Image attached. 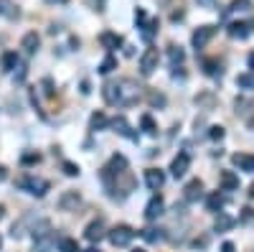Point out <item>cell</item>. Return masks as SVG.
<instances>
[{
  "label": "cell",
  "mask_w": 254,
  "mask_h": 252,
  "mask_svg": "<svg viewBox=\"0 0 254 252\" xmlns=\"http://www.w3.org/2000/svg\"><path fill=\"white\" fill-rule=\"evenodd\" d=\"M31 235H33V252H51V250H54L56 235H54V229H51V222H49V219L36 222L33 229H31Z\"/></svg>",
  "instance_id": "cell-1"
},
{
  "label": "cell",
  "mask_w": 254,
  "mask_h": 252,
  "mask_svg": "<svg viewBox=\"0 0 254 252\" xmlns=\"http://www.w3.org/2000/svg\"><path fill=\"white\" fill-rule=\"evenodd\" d=\"M15 183L23 188V191L33 194V196H46V191L51 188V183L46 178H38V176H20Z\"/></svg>",
  "instance_id": "cell-2"
},
{
  "label": "cell",
  "mask_w": 254,
  "mask_h": 252,
  "mask_svg": "<svg viewBox=\"0 0 254 252\" xmlns=\"http://www.w3.org/2000/svg\"><path fill=\"white\" fill-rule=\"evenodd\" d=\"M107 237H110V242L115 247H127V245L135 240V229L127 227V224H117V227H112L110 232H107Z\"/></svg>",
  "instance_id": "cell-3"
},
{
  "label": "cell",
  "mask_w": 254,
  "mask_h": 252,
  "mask_svg": "<svg viewBox=\"0 0 254 252\" xmlns=\"http://www.w3.org/2000/svg\"><path fill=\"white\" fill-rule=\"evenodd\" d=\"M158 61H160V54H158L155 46L145 49V54L140 56V74H142V77H150V74L158 69Z\"/></svg>",
  "instance_id": "cell-4"
},
{
  "label": "cell",
  "mask_w": 254,
  "mask_h": 252,
  "mask_svg": "<svg viewBox=\"0 0 254 252\" xmlns=\"http://www.w3.org/2000/svg\"><path fill=\"white\" fill-rule=\"evenodd\" d=\"M137 99H140V92L135 87V82L122 79L120 82V104H135Z\"/></svg>",
  "instance_id": "cell-5"
},
{
  "label": "cell",
  "mask_w": 254,
  "mask_h": 252,
  "mask_svg": "<svg viewBox=\"0 0 254 252\" xmlns=\"http://www.w3.org/2000/svg\"><path fill=\"white\" fill-rule=\"evenodd\" d=\"M214 33H216V26H201V28H196L193 31V36H190V41H193V46L196 49H203L211 38H214Z\"/></svg>",
  "instance_id": "cell-6"
},
{
  "label": "cell",
  "mask_w": 254,
  "mask_h": 252,
  "mask_svg": "<svg viewBox=\"0 0 254 252\" xmlns=\"http://www.w3.org/2000/svg\"><path fill=\"white\" fill-rule=\"evenodd\" d=\"M163 209H165L163 196H153L150 201H147V206H145V219H147V222H155V219L163 214Z\"/></svg>",
  "instance_id": "cell-7"
},
{
  "label": "cell",
  "mask_w": 254,
  "mask_h": 252,
  "mask_svg": "<svg viewBox=\"0 0 254 252\" xmlns=\"http://www.w3.org/2000/svg\"><path fill=\"white\" fill-rule=\"evenodd\" d=\"M188 166H190V156H188V153H178V156L173 158V163H171V173H173V178L186 176Z\"/></svg>",
  "instance_id": "cell-8"
},
{
  "label": "cell",
  "mask_w": 254,
  "mask_h": 252,
  "mask_svg": "<svg viewBox=\"0 0 254 252\" xmlns=\"http://www.w3.org/2000/svg\"><path fill=\"white\" fill-rule=\"evenodd\" d=\"M145 183H147V188L158 191V188L165 183V173L160 171V168H147V171H145Z\"/></svg>",
  "instance_id": "cell-9"
},
{
  "label": "cell",
  "mask_w": 254,
  "mask_h": 252,
  "mask_svg": "<svg viewBox=\"0 0 254 252\" xmlns=\"http://www.w3.org/2000/svg\"><path fill=\"white\" fill-rule=\"evenodd\" d=\"M183 196H186V201H198V199L203 196V183H201L198 178L188 181L186 188H183Z\"/></svg>",
  "instance_id": "cell-10"
},
{
  "label": "cell",
  "mask_w": 254,
  "mask_h": 252,
  "mask_svg": "<svg viewBox=\"0 0 254 252\" xmlns=\"http://www.w3.org/2000/svg\"><path fill=\"white\" fill-rule=\"evenodd\" d=\"M79 204H81L79 191H64L61 199H59V209H64V212H71V209H76Z\"/></svg>",
  "instance_id": "cell-11"
},
{
  "label": "cell",
  "mask_w": 254,
  "mask_h": 252,
  "mask_svg": "<svg viewBox=\"0 0 254 252\" xmlns=\"http://www.w3.org/2000/svg\"><path fill=\"white\" fill-rule=\"evenodd\" d=\"M231 163H234L239 171L254 173V156H249V153H234L231 156Z\"/></svg>",
  "instance_id": "cell-12"
},
{
  "label": "cell",
  "mask_w": 254,
  "mask_h": 252,
  "mask_svg": "<svg viewBox=\"0 0 254 252\" xmlns=\"http://www.w3.org/2000/svg\"><path fill=\"white\" fill-rule=\"evenodd\" d=\"M110 125H112V128H115V133H120L122 138H130V140H137V133H132V128H130V122H127V120H125L122 115H120V117H115V120H112Z\"/></svg>",
  "instance_id": "cell-13"
},
{
  "label": "cell",
  "mask_w": 254,
  "mask_h": 252,
  "mask_svg": "<svg viewBox=\"0 0 254 252\" xmlns=\"http://www.w3.org/2000/svg\"><path fill=\"white\" fill-rule=\"evenodd\" d=\"M102 97L107 99V104H120V82H107L104 84Z\"/></svg>",
  "instance_id": "cell-14"
},
{
  "label": "cell",
  "mask_w": 254,
  "mask_h": 252,
  "mask_svg": "<svg viewBox=\"0 0 254 252\" xmlns=\"http://www.w3.org/2000/svg\"><path fill=\"white\" fill-rule=\"evenodd\" d=\"M104 235H107V232H104V222L102 219H97V222H92L87 229H84V237H87L89 242H99Z\"/></svg>",
  "instance_id": "cell-15"
},
{
  "label": "cell",
  "mask_w": 254,
  "mask_h": 252,
  "mask_svg": "<svg viewBox=\"0 0 254 252\" xmlns=\"http://www.w3.org/2000/svg\"><path fill=\"white\" fill-rule=\"evenodd\" d=\"M38 46H41V38H38V33H36V31L26 33V36H23V41H20V49H23L28 56H33V54L38 51Z\"/></svg>",
  "instance_id": "cell-16"
},
{
  "label": "cell",
  "mask_w": 254,
  "mask_h": 252,
  "mask_svg": "<svg viewBox=\"0 0 254 252\" xmlns=\"http://www.w3.org/2000/svg\"><path fill=\"white\" fill-rule=\"evenodd\" d=\"M249 28H252V23H244V20H234V23H229L226 31H229L231 38H239V41H242V38L249 36Z\"/></svg>",
  "instance_id": "cell-17"
},
{
  "label": "cell",
  "mask_w": 254,
  "mask_h": 252,
  "mask_svg": "<svg viewBox=\"0 0 254 252\" xmlns=\"http://www.w3.org/2000/svg\"><path fill=\"white\" fill-rule=\"evenodd\" d=\"M99 44L107 49V51H112V49L122 46V36H117V33H112V31H104V33L99 36Z\"/></svg>",
  "instance_id": "cell-18"
},
{
  "label": "cell",
  "mask_w": 254,
  "mask_h": 252,
  "mask_svg": "<svg viewBox=\"0 0 254 252\" xmlns=\"http://www.w3.org/2000/svg\"><path fill=\"white\" fill-rule=\"evenodd\" d=\"M221 188L224 191H237L239 188V176L234 171H224L221 173Z\"/></svg>",
  "instance_id": "cell-19"
},
{
  "label": "cell",
  "mask_w": 254,
  "mask_h": 252,
  "mask_svg": "<svg viewBox=\"0 0 254 252\" xmlns=\"http://www.w3.org/2000/svg\"><path fill=\"white\" fill-rule=\"evenodd\" d=\"M0 15H5L8 20H15L20 15V10L13 5V0H0Z\"/></svg>",
  "instance_id": "cell-20"
},
{
  "label": "cell",
  "mask_w": 254,
  "mask_h": 252,
  "mask_svg": "<svg viewBox=\"0 0 254 252\" xmlns=\"http://www.w3.org/2000/svg\"><path fill=\"white\" fill-rule=\"evenodd\" d=\"M56 247H59V252H81L79 245H76V240H71V237H59L56 240Z\"/></svg>",
  "instance_id": "cell-21"
},
{
  "label": "cell",
  "mask_w": 254,
  "mask_h": 252,
  "mask_svg": "<svg viewBox=\"0 0 254 252\" xmlns=\"http://www.w3.org/2000/svg\"><path fill=\"white\" fill-rule=\"evenodd\" d=\"M0 64H3V72H13L18 67V54L15 51H5L3 59H0Z\"/></svg>",
  "instance_id": "cell-22"
},
{
  "label": "cell",
  "mask_w": 254,
  "mask_h": 252,
  "mask_svg": "<svg viewBox=\"0 0 254 252\" xmlns=\"http://www.w3.org/2000/svg\"><path fill=\"white\" fill-rule=\"evenodd\" d=\"M107 125H110V120L104 117L102 112H94V115H92V120H89V128H92V130H104Z\"/></svg>",
  "instance_id": "cell-23"
},
{
  "label": "cell",
  "mask_w": 254,
  "mask_h": 252,
  "mask_svg": "<svg viewBox=\"0 0 254 252\" xmlns=\"http://www.w3.org/2000/svg\"><path fill=\"white\" fill-rule=\"evenodd\" d=\"M247 10H252V0H231L229 13H247Z\"/></svg>",
  "instance_id": "cell-24"
},
{
  "label": "cell",
  "mask_w": 254,
  "mask_h": 252,
  "mask_svg": "<svg viewBox=\"0 0 254 252\" xmlns=\"http://www.w3.org/2000/svg\"><path fill=\"white\" fill-rule=\"evenodd\" d=\"M117 69V59L115 56H104V61L99 64V74H110Z\"/></svg>",
  "instance_id": "cell-25"
},
{
  "label": "cell",
  "mask_w": 254,
  "mask_h": 252,
  "mask_svg": "<svg viewBox=\"0 0 254 252\" xmlns=\"http://www.w3.org/2000/svg\"><path fill=\"white\" fill-rule=\"evenodd\" d=\"M140 125H142V130H145L147 135H155V133H158V128H155V120H153L150 115H142V117H140Z\"/></svg>",
  "instance_id": "cell-26"
},
{
  "label": "cell",
  "mask_w": 254,
  "mask_h": 252,
  "mask_svg": "<svg viewBox=\"0 0 254 252\" xmlns=\"http://www.w3.org/2000/svg\"><path fill=\"white\" fill-rule=\"evenodd\" d=\"M206 206H208V212H219V209L224 206V196H219V194H211V196L206 199Z\"/></svg>",
  "instance_id": "cell-27"
},
{
  "label": "cell",
  "mask_w": 254,
  "mask_h": 252,
  "mask_svg": "<svg viewBox=\"0 0 254 252\" xmlns=\"http://www.w3.org/2000/svg\"><path fill=\"white\" fill-rule=\"evenodd\" d=\"M140 235H142V240H145V242H158V240L163 237V235H160V229H155V227H147V229H142Z\"/></svg>",
  "instance_id": "cell-28"
},
{
  "label": "cell",
  "mask_w": 254,
  "mask_h": 252,
  "mask_svg": "<svg viewBox=\"0 0 254 252\" xmlns=\"http://www.w3.org/2000/svg\"><path fill=\"white\" fill-rule=\"evenodd\" d=\"M168 56H171V64H173V67H176V64H183V59H186V54H183L181 46H171Z\"/></svg>",
  "instance_id": "cell-29"
},
{
  "label": "cell",
  "mask_w": 254,
  "mask_h": 252,
  "mask_svg": "<svg viewBox=\"0 0 254 252\" xmlns=\"http://www.w3.org/2000/svg\"><path fill=\"white\" fill-rule=\"evenodd\" d=\"M237 87H242V89H254V74H239V77H237Z\"/></svg>",
  "instance_id": "cell-30"
},
{
  "label": "cell",
  "mask_w": 254,
  "mask_h": 252,
  "mask_svg": "<svg viewBox=\"0 0 254 252\" xmlns=\"http://www.w3.org/2000/svg\"><path fill=\"white\" fill-rule=\"evenodd\" d=\"M229 227H234V219H231V217H224V214H221V217L216 219V232H226Z\"/></svg>",
  "instance_id": "cell-31"
},
{
  "label": "cell",
  "mask_w": 254,
  "mask_h": 252,
  "mask_svg": "<svg viewBox=\"0 0 254 252\" xmlns=\"http://www.w3.org/2000/svg\"><path fill=\"white\" fill-rule=\"evenodd\" d=\"M203 69H206V74H208V77H216V74L221 72V69H219V64H216L214 59H206V61H203Z\"/></svg>",
  "instance_id": "cell-32"
},
{
  "label": "cell",
  "mask_w": 254,
  "mask_h": 252,
  "mask_svg": "<svg viewBox=\"0 0 254 252\" xmlns=\"http://www.w3.org/2000/svg\"><path fill=\"white\" fill-rule=\"evenodd\" d=\"M147 102H150L153 107H163V104H165V97L158 94V92H150V94H147Z\"/></svg>",
  "instance_id": "cell-33"
},
{
  "label": "cell",
  "mask_w": 254,
  "mask_h": 252,
  "mask_svg": "<svg viewBox=\"0 0 254 252\" xmlns=\"http://www.w3.org/2000/svg\"><path fill=\"white\" fill-rule=\"evenodd\" d=\"M64 173L66 176H79V166L71 163V161H64Z\"/></svg>",
  "instance_id": "cell-34"
},
{
  "label": "cell",
  "mask_w": 254,
  "mask_h": 252,
  "mask_svg": "<svg viewBox=\"0 0 254 252\" xmlns=\"http://www.w3.org/2000/svg\"><path fill=\"white\" fill-rule=\"evenodd\" d=\"M20 161H23V166H33V163L41 161V156L38 153H23V158H20Z\"/></svg>",
  "instance_id": "cell-35"
},
{
  "label": "cell",
  "mask_w": 254,
  "mask_h": 252,
  "mask_svg": "<svg viewBox=\"0 0 254 252\" xmlns=\"http://www.w3.org/2000/svg\"><path fill=\"white\" fill-rule=\"evenodd\" d=\"M208 138H211V140H221V138H224V128H219V125H214V128L208 130Z\"/></svg>",
  "instance_id": "cell-36"
},
{
  "label": "cell",
  "mask_w": 254,
  "mask_h": 252,
  "mask_svg": "<svg viewBox=\"0 0 254 252\" xmlns=\"http://www.w3.org/2000/svg\"><path fill=\"white\" fill-rule=\"evenodd\" d=\"M203 8H216V0H198Z\"/></svg>",
  "instance_id": "cell-37"
},
{
  "label": "cell",
  "mask_w": 254,
  "mask_h": 252,
  "mask_svg": "<svg viewBox=\"0 0 254 252\" xmlns=\"http://www.w3.org/2000/svg\"><path fill=\"white\" fill-rule=\"evenodd\" d=\"M221 252H234V245H231V242H224V245H221Z\"/></svg>",
  "instance_id": "cell-38"
},
{
  "label": "cell",
  "mask_w": 254,
  "mask_h": 252,
  "mask_svg": "<svg viewBox=\"0 0 254 252\" xmlns=\"http://www.w3.org/2000/svg\"><path fill=\"white\" fill-rule=\"evenodd\" d=\"M49 5H64V3H69V0H46Z\"/></svg>",
  "instance_id": "cell-39"
},
{
  "label": "cell",
  "mask_w": 254,
  "mask_h": 252,
  "mask_svg": "<svg viewBox=\"0 0 254 252\" xmlns=\"http://www.w3.org/2000/svg\"><path fill=\"white\" fill-rule=\"evenodd\" d=\"M5 178H8V171H5L3 166H0V181H5Z\"/></svg>",
  "instance_id": "cell-40"
},
{
  "label": "cell",
  "mask_w": 254,
  "mask_h": 252,
  "mask_svg": "<svg viewBox=\"0 0 254 252\" xmlns=\"http://www.w3.org/2000/svg\"><path fill=\"white\" fill-rule=\"evenodd\" d=\"M249 67L254 69V54H249Z\"/></svg>",
  "instance_id": "cell-41"
},
{
  "label": "cell",
  "mask_w": 254,
  "mask_h": 252,
  "mask_svg": "<svg viewBox=\"0 0 254 252\" xmlns=\"http://www.w3.org/2000/svg\"><path fill=\"white\" fill-rule=\"evenodd\" d=\"M3 217H5V209H3V206H0V219H3Z\"/></svg>",
  "instance_id": "cell-42"
},
{
  "label": "cell",
  "mask_w": 254,
  "mask_h": 252,
  "mask_svg": "<svg viewBox=\"0 0 254 252\" xmlns=\"http://www.w3.org/2000/svg\"><path fill=\"white\" fill-rule=\"evenodd\" d=\"M249 196H252V199H254V183H252V191H249Z\"/></svg>",
  "instance_id": "cell-43"
},
{
  "label": "cell",
  "mask_w": 254,
  "mask_h": 252,
  "mask_svg": "<svg viewBox=\"0 0 254 252\" xmlns=\"http://www.w3.org/2000/svg\"><path fill=\"white\" fill-rule=\"evenodd\" d=\"M84 252H99V250H94V247H92V250H84Z\"/></svg>",
  "instance_id": "cell-44"
},
{
  "label": "cell",
  "mask_w": 254,
  "mask_h": 252,
  "mask_svg": "<svg viewBox=\"0 0 254 252\" xmlns=\"http://www.w3.org/2000/svg\"><path fill=\"white\" fill-rule=\"evenodd\" d=\"M132 252H145V250H132Z\"/></svg>",
  "instance_id": "cell-45"
},
{
  "label": "cell",
  "mask_w": 254,
  "mask_h": 252,
  "mask_svg": "<svg viewBox=\"0 0 254 252\" xmlns=\"http://www.w3.org/2000/svg\"><path fill=\"white\" fill-rule=\"evenodd\" d=\"M0 247H3V237H0Z\"/></svg>",
  "instance_id": "cell-46"
}]
</instances>
